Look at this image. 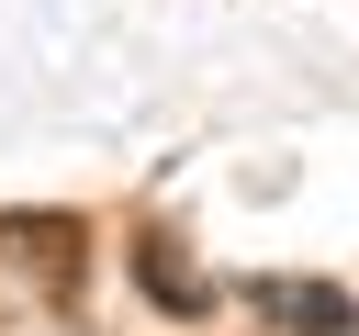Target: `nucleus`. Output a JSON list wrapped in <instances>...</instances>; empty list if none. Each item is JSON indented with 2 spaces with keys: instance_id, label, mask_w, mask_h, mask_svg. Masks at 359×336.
I'll return each mask as SVG.
<instances>
[{
  "instance_id": "f257e3e1",
  "label": "nucleus",
  "mask_w": 359,
  "mask_h": 336,
  "mask_svg": "<svg viewBox=\"0 0 359 336\" xmlns=\"http://www.w3.org/2000/svg\"><path fill=\"white\" fill-rule=\"evenodd\" d=\"M0 258L34 269L45 291H79V224H67V213H11V224H0Z\"/></svg>"
},
{
  "instance_id": "f03ea898",
  "label": "nucleus",
  "mask_w": 359,
  "mask_h": 336,
  "mask_svg": "<svg viewBox=\"0 0 359 336\" xmlns=\"http://www.w3.org/2000/svg\"><path fill=\"white\" fill-rule=\"evenodd\" d=\"M135 280L157 291V314H213V302H202V269H191L168 235H135Z\"/></svg>"
},
{
  "instance_id": "7ed1b4c3",
  "label": "nucleus",
  "mask_w": 359,
  "mask_h": 336,
  "mask_svg": "<svg viewBox=\"0 0 359 336\" xmlns=\"http://www.w3.org/2000/svg\"><path fill=\"white\" fill-rule=\"evenodd\" d=\"M258 302L303 336H348V291H325V280H258Z\"/></svg>"
},
{
  "instance_id": "20e7f679",
  "label": "nucleus",
  "mask_w": 359,
  "mask_h": 336,
  "mask_svg": "<svg viewBox=\"0 0 359 336\" xmlns=\"http://www.w3.org/2000/svg\"><path fill=\"white\" fill-rule=\"evenodd\" d=\"M348 336H359V325H348Z\"/></svg>"
}]
</instances>
